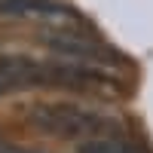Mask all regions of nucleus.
<instances>
[{"label": "nucleus", "mask_w": 153, "mask_h": 153, "mask_svg": "<svg viewBox=\"0 0 153 153\" xmlns=\"http://www.w3.org/2000/svg\"><path fill=\"white\" fill-rule=\"evenodd\" d=\"M43 43L52 49L58 58H74V61H86V65H101V68H113L120 61V55L113 52L107 43L95 40L86 28L80 31H52L43 34Z\"/></svg>", "instance_id": "obj_2"}, {"label": "nucleus", "mask_w": 153, "mask_h": 153, "mask_svg": "<svg viewBox=\"0 0 153 153\" xmlns=\"http://www.w3.org/2000/svg\"><path fill=\"white\" fill-rule=\"evenodd\" d=\"M28 123L40 135L65 138V141H83L92 135L117 132V123L104 117L101 110L83 104H65V101H40L28 110Z\"/></svg>", "instance_id": "obj_1"}, {"label": "nucleus", "mask_w": 153, "mask_h": 153, "mask_svg": "<svg viewBox=\"0 0 153 153\" xmlns=\"http://www.w3.org/2000/svg\"><path fill=\"white\" fill-rule=\"evenodd\" d=\"M0 16L46 22L58 31H80L83 28L80 12H74L71 6L58 3V0H0Z\"/></svg>", "instance_id": "obj_3"}, {"label": "nucleus", "mask_w": 153, "mask_h": 153, "mask_svg": "<svg viewBox=\"0 0 153 153\" xmlns=\"http://www.w3.org/2000/svg\"><path fill=\"white\" fill-rule=\"evenodd\" d=\"M76 153H150V150L135 138H126L120 132H104L76 141Z\"/></svg>", "instance_id": "obj_5"}, {"label": "nucleus", "mask_w": 153, "mask_h": 153, "mask_svg": "<svg viewBox=\"0 0 153 153\" xmlns=\"http://www.w3.org/2000/svg\"><path fill=\"white\" fill-rule=\"evenodd\" d=\"M0 153H40V150H31V147H16V144H0Z\"/></svg>", "instance_id": "obj_6"}, {"label": "nucleus", "mask_w": 153, "mask_h": 153, "mask_svg": "<svg viewBox=\"0 0 153 153\" xmlns=\"http://www.w3.org/2000/svg\"><path fill=\"white\" fill-rule=\"evenodd\" d=\"M31 86H46L43 61H34L25 55H3L0 58V95L31 89Z\"/></svg>", "instance_id": "obj_4"}]
</instances>
